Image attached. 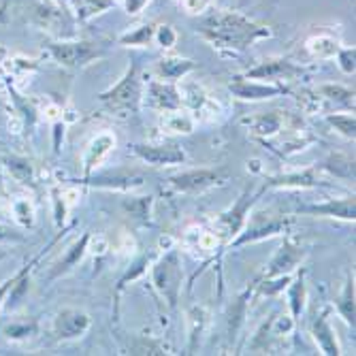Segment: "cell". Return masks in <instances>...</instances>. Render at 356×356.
<instances>
[{
  "instance_id": "1",
  "label": "cell",
  "mask_w": 356,
  "mask_h": 356,
  "mask_svg": "<svg viewBox=\"0 0 356 356\" xmlns=\"http://www.w3.org/2000/svg\"><path fill=\"white\" fill-rule=\"evenodd\" d=\"M199 35L220 51H243L254 43L269 39L273 32L263 26L248 19L241 13L216 9L205 15L197 28Z\"/></svg>"
},
{
  "instance_id": "2",
  "label": "cell",
  "mask_w": 356,
  "mask_h": 356,
  "mask_svg": "<svg viewBox=\"0 0 356 356\" xmlns=\"http://www.w3.org/2000/svg\"><path fill=\"white\" fill-rule=\"evenodd\" d=\"M99 103L111 113H137L143 103V79L141 64L135 58L126 69L124 77L109 90L99 94Z\"/></svg>"
},
{
  "instance_id": "3",
  "label": "cell",
  "mask_w": 356,
  "mask_h": 356,
  "mask_svg": "<svg viewBox=\"0 0 356 356\" xmlns=\"http://www.w3.org/2000/svg\"><path fill=\"white\" fill-rule=\"evenodd\" d=\"M152 282L156 286V290L163 295L169 303V307H175L179 301V293H181V282H184V273H181V258L177 250H169L160 261L152 267Z\"/></svg>"
},
{
  "instance_id": "4",
  "label": "cell",
  "mask_w": 356,
  "mask_h": 356,
  "mask_svg": "<svg viewBox=\"0 0 356 356\" xmlns=\"http://www.w3.org/2000/svg\"><path fill=\"white\" fill-rule=\"evenodd\" d=\"M49 56L67 69H83L105 56V49L99 43L90 41H58L47 45Z\"/></svg>"
},
{
  "instance_id": "5",
  "label": "cell",
  "mask_w": 356,
  "mask_h": 356,
  "mask_svg": "<svg viewBox=\"0 0 356 356\" xmlns=\"http://www.w3.org/2000/svg\"><path fill=\"white\" fill-rule=\"evenodd\" d=\"M231 173L224 167L218 169H190V171H181L169 177V184L175 192L181 194H201L209 188L216 186H224L229 181Z\"/></svg>"
},
{
  "instance_id": "6",
  "label": "cell",
  "mask_w": 356,
  "mask_h": 356,
  "mask_svg": "<svg viewBox=\"0 0 356 356\" xmlns=\"http://www.w3.org/2000/svg\"><path fill=\"white\" fill-rule=\"evenodd\" d=\"M261 194H263V190H258V192H252L250 188L243 190V194L237 199V203H235L229 211H224V213L218 218V229H220V237H222V239L231 241L233 237L239 235V231H243L245 220H248V213H250V209L258 203V199H261Z\"/></svg>"
},
{
  "instance_id": "7",
  "label": "cell",
  "mask_w": 356,
  "mask_h": 356,
  "mask_svg": "<svg viewBox=\"0 0 356 356\" xmlns=\"http://www.w3.org/2000/svg\"><path fill=\"white\" fill-rule=\"evenodd\" d=\"M303 73L301 67L286 58H269L258 62L256 67L248 69L241 77L254 79V81H282V79H293Z\"/></svg>"
},
{
  "instance_id": "8",
  "label": "cell",
  "mask_w": 356,
  "mask_h": 356,
  "mask_svg": "<svg viewBox=\"0 0 356 356\" xmlns=\"http://www.w3.org/2000/svg\"><path fill=\"white\" fill-rule=\"evenodd\" d=\"M90 325H92V320L83 309L67 307V309L58 312L54 318V335L62 341L79 339L88 333Z\"/></svg>"
},
{
  "instance_id": "9",
  "label": "cell",
  "mask_w": 356,
  "mask_h": 356,
  "mask_svg": "<svg viewBox=\"0 0 356 356\" xmlns=\"http://www.w3.org/2000/svg\"><path fill=\"white\" fill-rule=\"evenodd\" d=\"M229 90L241 101H269V99H275V96H284L290 92L284 83H263V81H254L245 77H235L229 83Z\"/></svg>"
},
{
  "instance_id": "10",
  "label": "cell",
  "mask_w": 356,
  "mask_h": 356,
  "mask_svg": "<svg viewBox=\"0 0 356 356\" xmlns=\"http://www.w3.org/2000/svg\"><path fill=\"white\" fill-rule=\"evenodd\" d=\"M133 154L149 167H173L186 163V152L177 145H152V143H135Z\"/></svg>"
},
{
  "instance_id": "11",
  "label": "cell",
  "mask_w": 356,
  "mask_h": 356,
  "mask_svg": "<svg viewBox=\"0 0 356 356\" xmlns=\"http://www.w3.org/2000/svg\"><path fill=\"white\" fill-rule=\"evenodd\" d=\"M145 103L156 111H179L184 107L181 92L173 81H149Z\"/></svg>"
},
{
  "instance_id": "12",
  "label": "cell",
  "mask_w": 356,
  "mask_h": 356,
  "mask_svg": "<svg viewBox=\"0 0 356 356\" xmlns=\"http://www.w3.org/2000/svg\"><path fill=\"white\" fill-rule=\"evenodd\" d=\"M303 258H305V250L301 245H297L293 239H284L282 248L275 252V256L265 269V277L290 275V271H295L301 265Z\"/></svg>"
},
{
  "instance_id": "13",
  "label": "cell",
  "mask_w": 356,
  "mask_h": 356,
  "mask_svg": "<svg viewBox=\"0 0 356 356\" xmlns=\"http://www.w3.org/2000/svg\"><path fill=\"white\" fill-rule=\"evenodd\" d=\"M288 226H290V220H286V218L267 220L261 224H250V229L239 231V235L229 241V248L233 250V248H241L245 243H256V241H263V239L277 237V235L288 231Z\"/></svg>"
},
{
  "instance_id": "14",
  "label": "cell",
  "mask_w": 356,
  "mask_h": 356,
  "mask_svg": "<svg viewBox=\"0 0 356 356\" xmlns=\"http://www.w3.org/2000/svg\"><path fill=\"white\" fill-rule=\"evenodd\" d=\"M299 213L322 216V218H337V220L354 222V220H356V203H354V197L329 199V201H325V203L303 205V207H299Z\"/></svg>"
},
{
  "instance_id": "15",
  "label": "cell",
  "mask_w": 356,
  "mask_h": 356,
  "mask_svg": "<svg viewBox=\"0 0 356 356\" xmlns=\"http://www.w3.org/2000/svg\"><path fill=\"white\" fill-rule=\"evenodd\" d=\"M331 309H322L314 322H312V335H314V341L318 343V348L322 350V354L327 356H339L341 350H339V343H337V337H335V331L331 327Z\"/></svg>"
},
{
  "instance_id": "16",
  "label": "cell",
  "mask_w": 356,
  "mask_h": 356,
  "mask_svg": "<svg viewBox=\"0 0 356 356\" xmlns=\"http://www.w3.org/2000/svg\"><path fill=\"white\" fill-rule=\"evenodd\" d=\"M316 99L325 101L329 105V109H346V111H354V90L339 86V83H320L316 90ZM327 109V113H329Z\"/></svg>"
},
{
  "instance_id": "17",
  "label": "cell",
  "mask_w": 356,
  "mask_h": 356,
  "mask_svg": "<svg viewBox=\"0 0 356 356\" xmlns=\"http://www.w3.org/2000/svg\"><path fill=\"white\" fill-rule=\"evenodd\" d=\"M115 147V137L109 135V133H103L96 137L88 147H86V154H83V177H90L94 173V169L103 163V158Z\"/></svg>"
},
{
  "instance_id": "18",
  "label": "cell",
  "mask_w": 356,
  "mask_h": 356,
  "mask_svg": "<svg viewBox=\"0 0 356 356\" xmlns=\"http://www.w3.org/2000/svg\"><path fill=\"white\" fill-rule=\"evenodd\" d=\"M316 186H320L318 169H303L297 173H286L265 179V188H316Z\"/></svg>"
},
{
  "instance_id": "19",
  "label": "cell",
  "mask_w": 356,
  "mask_h": 356,
  "mask_svg": "<svg viewBox=\"0 0 356 356\" xmlns=\"http://www.w3.org/2000/svg\"><path fill=\"white\" fill-rule=\"evenodd\" d=\"M88 243H90V233H83L81 239H77L67 252H64V256L60 258V261L56 263V267L51 269L49 277L56 280V277H60L64 273H69L73 267H77L81 263V258L86 256V252H88Z\"/></svg>"
},
{
  "instance_id": "20",
  "label": "cell",
  "mask_w": 356,
  "mask_h": 356,
  "mask_svg": "<svg viewBox=\"0 0 356 356\" xmlns=\"http://www.w3.org/2000/svg\"><path fill=\"white\" fill-rule=\"evenodd\" d=\"M194 69H197L194 60L181 58V56H169V58L158 60V64H156V71H158L160 79H165V81H177Z\"/></svg>"
},
{
  "instance_id": "21",
  "label": "cell",
  "mask_w": 356,
  "mask_h": 356,
  "mask_svg": "<svg viewBox=\"0 0 356 356\" xmlns=\"http://www.w3.org/2000/svg\"><path fill=\"white\" fill-rule=\"evenodd\" d=\"M81 184L94 188H109V190H135L143 184L141 175H115V177H83Z\"/></svg>"
},
{
  "instance_id": "22",
  "label": "cell",
  "mask_w": 356,
  "mask_h": 356,
  "mask_svg": "<svg viewBox=\"0 0 356 356\" xmlns=\"http://www.w3.org/2000/svg\"><path fill=\"white\" fill-rule=\"evenodd\" d=\"M288 288V307H290V318L299 322L303 309H305V273L301 271L295 280H290Z\"/></svg>"
},
{
  "instance_id": "23",
  "label": "cell",
  "mask_w": 356,
  "mask_h": 356,
  "mask_svg": "<svg viewBox=\"0 0 356 356\" xmlns=\"http://www.w3.org/2000/svg\"><path fill=\"white\" fill-rule=\"evenodd\" d=\"M337 314L339 318L346 322L348 327H356V305H354V277L348 275L346 277V284H343V290L337 299Z\"/></svg>"
},
{
  "instance_id": "24",
  "label": "cell",
  "mask_w": 356,
  "mask_h": 356,
  "mask_svg": "<svg viewBox=\"0 0 356 356\" xmlns=\"http://www.w3.org/2000/svg\"><path fill=\"white\" fill-rule=\"evenodd\" d=\"M252 297V290H243V293L233 301L231 305V312H229V337L235 339L239 329L243 327V322H245V316H248V301Z\"/></svg>"
},
{
  "instance_id": "25",
  "label": "cell",
  "mask_w": 356,
  "mask_h": 356,
  "mask_svg": "<svg viewBox=\"0 0 356 356\" xmlns=\"http://www.w3.org/2000/svg\"><path fill=\"white\" fill-rule=\"evenodd\" d=\"M282 131V115L271 111V113H261L252 120V133L261 139H271Z\"/></svg>"
},
{
  "instance_id": "26",
  "label": "cell",
  "mask_w": 356,
  "mask_h": 356,
  "mask_svg": "<svg viewBox=\"0 0 356 356\" xmlns=\"http://www.w3.org/2000/svg\"><path fill=\"white\" fill-rule=\"evenodd\" d=\"M79 22H88L115 7V0H71Z\"/></svg>"
},
{
  "instance_id": "27",
  "label": "cell",
  "mask_w": 356,
  "mask_h": 356,
  "mask_svg": "<svg viewBox=\"0 0 356 356\" xmlns=\"http://www.w3.org/2000/svg\"><path fill=\"white\" fill-rule=\"evenodd\" d=\"M318 171H327L341 179H354V160L348 156H329L325 163H320Z\"/></svg>"
},
{
  "instance_id": "28",
  "label": "cell",
  "mask_w": 356,
  "mask_h": 356,
  "mask_svg": "<svg viewBox=\"0 0 356 356\" xmlns=\"http://www.w3.org/2000/svg\"><path fill=\"white\" fill-rule=\"evenodd\" d=\"M339 41L331 35H316L307 41V49L314 58H322V60H329L335 58V54L339 51Z\"/></svg>"
},
{
  "instance_id": "29",
  "label": "cell",
  "mask_w": 356,
  "mask_h": 356,
  "mask_svg": "<svg viewBox=\"0 0 356 356\" xmlns=\"http://www.w3.org/2000/svg\"><path fill=\"white\" fill-rule=\"evenodd\" d=\"M154 32H156V24H143L126 35L120 37V45L124 47H147L154 41Z\"/></svg>"
},
{
  "instance_id": "30",
  "label": "cell",
  "mask_w": 356,
  "mask_h": 356,
  "mask_svg": "<svg viewBox=\"0 0 356 356\" xmlns=\"http://www.w3.org/2000/svg\"><path fill=\"white\" fill-rule=\"evenodd\" d=\"M325 120H327L329 126L335 128V131H337L341 137L354 141V137H356V120H354V111H346V113H333V111H331V113L325 115Z\"/></svg>"
},
{
  "instance_id": "31",
  "label": "cell",
  "mask_w": 356,
  "mask_h": 356,
  "mask_svg": "<svg viewBox=\"0 0 356 356\" xmlns=\"http://www.w3.org/2000/svg\"><path fill=\"white\" fill-rule=\"evenodd\" d=\"M5 165H7L9 173H11L17 181H22V184H28V181L35 179V169H32V165H30V160H28V158L9 156V158L5 160Z\"/></svg>"
},
{
  "instance_id": "32",
  "label": "cell",
  "mask_w": 356,
  "mask_h": 356,
  "mask_svg": "<svg viewBox=\"0 0 356 356\" xmlns=\"http://www.w3.org/2000/svg\"><path fill=\"white\" fill-rule=\"evenodd\" d=\"M290 275H275V277H263V282L258 284V295L263 297H273L277 293H282V290L290 284Z\"/></svg>"
},
{
  "instance_id": "33",
  "label": "cell",
  "mask_w": 356,
  "mask_h": 356,
  "mask_svg": "<svg viewBox=\"0 0 356 356\" xmlns=\"http://www.w3.org/2000/svg\"><path fill=\"white\" fill-rule=\"evenodd\" d=\"M154 41L163 47V49H171L175 43H177V32L173 26L169 24H163V26H156V32H154Z\"/></svg>"
},
{
  "instance_id": "34",
  "label": "cell",
  "mask_w": 356,
  "mask_h": 356,
  "mask_svg": "<svg viewBox=\"0 0 356 356\" xmlns=\"http://www.w3.org/2000/svg\"><path fill=\"white\" fill-rule=\"evenodd\" d=\"M335 58H337V67L341 69V73L354 75V71H356V49L354 47H339Z\"/></svg>"
},
{
  "instance_id": "35",
  "label": "cell",
  "mask_w": 356,
  "mask_h": 356,
  "mask_svg": "<svg viewBox=\"0 0 356 356\" xmlns=\"http://www.w3.org/2000/svg\"><path fill=\"white\" fill-rule=\"evenodd\" d=\"M41 254H43V252H41ZM41 254H39V256H35V258H32L30 263H26V265H24V267H22V269H19V271H17V273H15L13 277H7V280L3 282V286H0V305H3V301H5V299H7V295L11 293L13 284H15V282H17V280H19V277H22V275H24L26 271H32V267H35V265L39 263Z\"/></svg>"
},
{
  "instance_id": "36",
  "label": "cell",
  "mask_w": 356,
  "mask_h": 356,
  "mask_svg": "<svg viewBox=\"0 0 356 356\" xmlns=\"http://www.w3.org/2000/svg\"><path fill=\"white\" fill-rule=\"evenodd\" d=\"M149 265V256H141L139 258V261L131 267V269H128L122 277H120V282H118V293H122V290H124V286L128 284V282H133V280H137L143 271H145V267Z\"/></svg>"
},
{
  "instance_id": "37",
  "label": "cell",
  "mask_w": 356,
  "mask_h": 356,
  "mask_svg": "<svg viewBox=\"0 0 356 356\" xmlns=\"http://www.w3.org/2000/svg\"><path fill=\"white\" fill-rule=\"evenodd\" d=\"M203 309L194 307L192 314H190V322H192V335H190V350H197V343H199V337H201V331H203Z\"/></svg>"
},
{
  "instance_id": "38",
  "label": "cell",
  "mask_w": 356,
  "mask_h": 356,
  "mask_svg": "<svg viewBox=\"0 0 356 356\" xmlns=\"http://www.w3.org/2000/svg\"><path fill=\"white\" fill-rule=\"evenodd\" d=\"M167 113H169L167 124H169L171 131H177V133H192V122H190L186 115H181V113H177V111H167Z\"/></svg>"
},
{
  "instance_id": "39",
  "label": "cell",
  "mask_w": 356,
  "mask_h": 356,
  "mask_svg": "<svg viewBox=\"0 0 356 356\" xmlns=\"http://www.w3.org/2000/svg\"><path fill=\"white\" fill-rule=\"evenodd\" d=\"M5 333L9 339H24L30 333H35V325H28V322H24V325H11V327H7Z\"/></svg>"
},
{
  "instance_id": "40",
  "label": "cell",
  "mask_w": 356,
  "mask_h": 356,
  "mask_svg": "<svg viewBox=\"0 0 356 356\" xmlns=\"http://www.w3.org/2000/svg\"><path fill=\"white\" fill-rule=\"evenodd\" d=\"M181 5L190 15H201L209 7V0H181Z\"/></svg>"
},
{
  "instance_id": "41",
  "label": "cell",
  "mask_w": 356,
  "mask_h": 356,
  "mask_svg": "<svg viewBox=\"0 0 356 356\" xmlns=\"http://www.w3.org/2000/svg\"><path fill=\"white\" fill-rule=\"evenodd\" d=\"M17 243V241H24V235H19L17 231H13L11 226H5L0 224V243Z\"/></svg>"
},
{
  "instance_id": "42",
  "label": "cell",
  "mask_w": 356,
  "mask_h": 356,
  "mask_svg": "<svg viewBox=\"0 0 356 356\" xmlns=\"http://www.w3.org/2000/svg\"><path fill=\"white\" fill-rule=\"evenodd\" d=\"M149 0H124V11L128 15H139L145 7H147Z\"/></svg>"
},
{
  "instance_id": "43",
  "label": "cell",
  "mask_w": 356,
  "mask_h": 356,
  "mask_svg": "<svg viewBox=\"0 0 356 356\" xmlns=\"http://www.w3.org/2000/svg\"><path fill=\"white\" fill-rule=\"evenodd\" d=\"M54 137H56V141H54L56 147H54V149L60 152V139L64 137V124H62V122H58V124L54 126Z\"/></svg>"
},
{
  "instance_id": "44",
  "label": "cell",
  "mask_w": 356,
  "mask_h": 356,
  "mask_svg": "<svg viewBox=\"0 0 356 356\" xmlns=\"http://www.w3.org/2000/svg\"><path fill=\"white\" fill-rule=\"evenodd\" d=\"M58 3H69V0H58Z\"/></svg>"
},
{
  "instance_id": "45",
  "label": "cell",
  "mask_w": 356,
  "mask_h": 356,
  "mask_svg": "<svg viewBox=\"0 0 356 356\" xmlns=\"http://www.w3.org/2000/svg\"><path fill=\"white\" fill-rule=\"evenodd\" d=\"M245 3H248V0H241V5H245Z\"/></svg>"
},
{
  "instance_id": "46",
  "label": "cell",
  "mask_w": 356,
  "mask_h": 356,
  "mask_svg": "<svg viewBox=\"0 0 356 356\" xmlns=\"http://www.w3.org/2000/svg\"><path fill=\"white\" fill-rule=\"evenodd\" d=\"M0 256H3V252H0Z\"/></svg>"
}]
</instances>
